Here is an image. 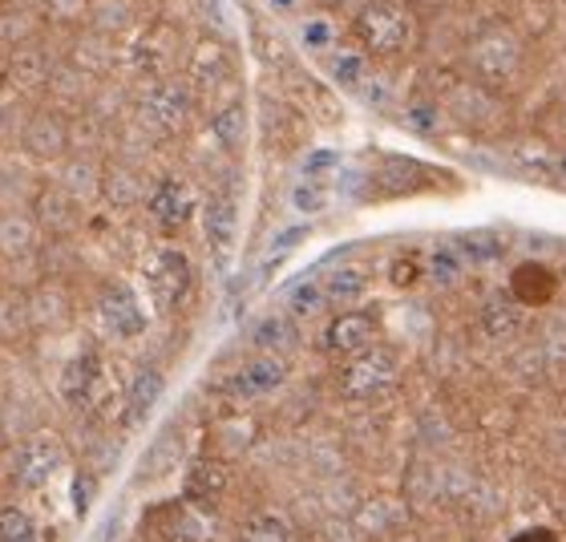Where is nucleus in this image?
<instances>
[{
	"instance_id": "f257e3e1",
	"label": "nucleus",
	"mask_w": 566,
	"mask_h": 542,
	"mask_svg": "<svg viewBox=\"0 0 566 542\" xmlns=\"http://www.w3.org/2000/svg\"><path fill=\"white\" fill-rule=\"evenodd\" d=\"M353 37L365 58H405L409 49L417 45L421 37V24H417L413 9L401 4V0H373L353 17Z\"/></svg>"
},
{
	"instance_id": "f03ea898",
	"label": "nucleus",
	"mask_w": 566,
	"mask_h": 542,
	"mask_svg": "<svg viewBox=\"0 0 566 542\" xmlns=\"http://www.w3.org/2000/svg\"><path fill=\"white\" fill-rule=\"evenodd\" d=\"M522 58H526L522 37L502 21L482 24V29L470 37V45H465V65H470L473 82L490 85V90H502V85L518 82Z\"/></svg>"
},
{
	"instance_id": "7ed1b4c3",
	"label": "nucleus",
	"mask_w": 566,
	"mask_h": 542,
	"mask_svg": "<svg viewBox=\"0 0 566 542\" xmlns=\"http://www.w3.org/2000/svg\"><path fill=\"white\" fill-rule=\"evenodd\" d=\"M142 283H146V295L154 300L158 312H175L190 295V283H195V268H190L187 251L154 248L142 260Z\"/></svg>"
},
{
	"instance_id": "20e7f679",
	"label": "nucleus",
	"mask_w": 566,
	"mask_h": 542,
	"mask_svg": "<svg viewBox=\"0 0 566 542\" xmlns=\"http://www.w3.org/2000/svg\"><path fill=\"white\" fill-rule=\"evenodd\" d=\"M397 377H401V356L392 353V348L373 344L368 353L344 361V368L336 373V385H340L344 397L365 402V397H380V393H389L392 385H397Z\"/></svg>"
},
{
	"instance_id": "39448f33",
	"label": "nucleus",
	"mask_w": 566,
	"mask_h": 542,
	"mask_svg": "<svg viewBox=\"0 0 566 542\" xmlns=\"http://www.w3.org/2000/svg\"><path fill=\"white\" fill-rule=\"evenodd\" d=\"M65 466V446L57 434H33L17 449L12 458V486L21 490H41L45 482H53Z\"/></svg>"
},
{
	"instance_id": "423d86ee",
	"label": "nucleus",
	"mask_w": 566,
	"mask_h": 542,
	"mask_svg": "<svg viewBox=\"0 0 566 542\" xmlns=\"http://www.w3.org/2000/svg\"><path fill=\"white\" fill-rule=\"evenodd\" d=\"M373 344H377V320L365 316V312H340L324 329V353L340 356V361H353V356L368 353Z\"/></svg>"
},
{
	"instance_id": "0eeeda50",
	"label": "nucleus",
	"mask_w": 566,
	"mask_h": 542,
	"mask_svg": "<svg viewBox=\"0 0 566 542\" xmlns=\"http://www.w3.org/2000/svg\"><path fill=\"white\" fill-rule=\"evenodd\" d=\"M283 381H287V361L275 353H263L255 361H248V365H239L231 373V381H227V389L243 397V402H260V397H272Z\"/></svg>"
},
{
	"instance_id": "6e6552de",
	"label": "nucleus",
	"mask_w": 566,
	"mask_h": 542,
	"mask_svg": "<svg viewBox=\"0 0 566 542\" xmlns=\"http://www.w3.org/2000/svg\"><path fill=\"white\" fill-rule=\"evenodd\" d=\"M102 385H106V365L97 353H77L70 365L61 368V397L70 409H90Z\"/></svg>"
},
{
	"instance_id": "1a4fd4ad",
	"label": "nucleus",
	"mask_w": 566,
	"mask_h": 542,
	"mask_svg": "<svg viewBox=\"0 0 566 542\" xmlns=\"http://www.w3.org/2000/svg\"><path fill=\"white\" fill-rule=\"evenodd\" d=\"M97 320H102V329L109 336H118V341H134L142 336L146 329V312H142L138 295L130 288H106L102 300H97Z\"/></svg>"
},
{
	"instance_id": "9d476101",
	"label": "nucleus",
	"mask_w": 566,
	"mask_h": 542,
	"mask_svg": "<svg viewBox=\"0 0 566 542\" xmlns=\"http://www.w3.org/2000/svg\"><path fill=\"white\" fill-rule=\"evenodd\" d=\"M187 114H190V94H187V85H178V82H158L142 97V118L150 122L158 134L178 131V126L187 122Z\"/></svg>"
},
{
	"instance_id": "9b49d317",
	"label": "nucleus",
	"mask_w": 566,
	"mask_h": 542,
	"mask_svg": "<svg viewBox=\"0 0 566 542\" xmlns=\"http://www.w3.org/2000/svg\"><path fill=\"white\" fill-rule=\"evenodd\" d=\"M146 211H150V219L158 227L175 231V227L190 223V215H195V190H190L182 178H163V183L150 190Z\"/></svg>"
},
{
	"instance_id": "f8f14e48",
	"label": "nucleus",
	"mask_w": 566,
	"mask_h": 542,
	"mask_svg": "<svg viewBox=\"0 0 566 542\" xmlns=\"http://www.w3.org/2000/svg\"><path fill=\"white\" fill-rule=\"evenodd\" d=\"M202 231H207V243L214 251H227L235 243V231H239V207H235V195H211V199L202 202Z\"/></svg>"
},
{
	"instance_id": "ddd939ff",
	"label": "nucleus",
	"mask_w": 566,
	"mask_h": 542,
	"mask_svg": "<svg viewBox=\"0 0 566 542\" xmlns=\"http://www.w3.org/2000/svg\"><path fill=\"white\" fill-rule=\"evenodd\" d=\"M227 470L219 466V461H202V466H195L187 478V498L195 502L199 510H214L219 502H223L227 494Z\"/></svg>"
},
{
	"instance_id": "4468645a",
	"label": "nucleus",
	"mask_w": 566,
	"mask_h": 542,
	"mask_svg": "<svg viewBox=\"0 0 566 542\" xmlns=\"http://www.w3.org/2000/svg\"><path fill=\"white\" fill-rule=\"evenodd\" d=\"M522 324H526V312H522L518 300H510V295H497L490 304L482 308V332L485 336H494V341H510V336H518Z\"/></svg>"
},
{
	"instance_id": "2eb2a0df",
	"label": "nucleus",
	"mask_w": 566,
	"mask_h": 542,
	"mask_svg": "<svg viewBox=\"0 0 566 542\" xmlns=\"http://www.w3.org/2000/svg\"><path fill=\"white\" fill-rule=\"evenodd\" d=\"M328 77L348 94H365V85L373 82V65L360 49H344V53H332L328 58Z\"/></svg>"
},
{
	"instance_id": "dca6fc26",
	"label": "nucleus",
	"mask_w": 566,
	"mask_h": 542,
	"mask_svg": "<svg viewBox=\"0 0 566 542\" xmlns=\"http://www.w3.org/2000/svg\"><path fill=\"white\" fill-rule=\"evenodd\" d=\"M368 283H373V271L365 263H340L319 280V288L328 300H360L368 292Z\"/></svg>"
},
{
	"instance_id": "f3484780",
	"label": "nucleus",
	"mask_w": 566,
	"mask_h": 542,
	"mask_svg": "<svg viewBox=\"0 0 566 542\" xmlns=\"http://www.w3.org/2000/svg\"><path fill=\"white\" fill-rule=\"evenodd\" d=\"M211 138L223 150H239L248 142V106L243 102H227L211 114Z\"/></svg>"
},
{
	"instance_id": "a211bd4d",
	"label": "nucleus",
	"mask_w": 566,
	"mask_h": 542,
	"mask_svg": "<svg viewBox=\"0 0 566 542\" xmlns=\"http://www.w3.org/2000/svg\"><path fill=\"white\" fill-rule=\"evenodd\" d=\"M251 344L260 348V353H275L283 356L287 348H295V324L287 316H263L255 329H251Z\"/></svg>"
},
{
	"instance_id": "6ab92c4d",
	"label": "nucleus",
	"mask_w": 566,
	"mask_h": 542,
	"mask_svg": "<svg viewBox=\"0 0 566 542\" xmlns=\"http://www.w3.org/2000/svg\"><path fill=\"white\" fill-rule=\"evenodd\" d=\"M453 248L465 263H494L506 256V239L497 231H465V236L453 239Z\"/></svg>"
},
{
	"instance_id": "aec40b11",
	"label": "nucleus",
	"mask_w": 566,
	"mask_h": 542,
	"mask_svg": "<svg viewBox=\"0 0 566 542\" xmlns=\"http://www.w3.org/2000/svg\"><path fill=\"white\" fill-rule=\"evenodd\" d=\"M465 268H470V263L461 260L453 243H437V248L429 251V260H424V268H421V271L437 283V288H453V283H461Z\"/></svg>"
},
{
	"instance_id": "412c9836",
	"label": "nucleus",
	"mask_w": 566,
	"mask_h": 542,
	"mask_svg": "<svg viewBox=\"0 0 566 542\" xmlns=\"http://www.w3.org/2000/svg\"><path fill=\"white\" fill-rule=\"evenodd\" d=\"M235 542H295V534L283 514L260 510V514H251V519L243 522V531H239Z\"/></svg>"
},
{
	"instance_id": "4be33fe9",
	"label": "nucleus",
	"mask_w": 566,
	"mask_h": 542,
	"mask_svg": "<svg viewBox=\"0 0 566 542\" xmlns=\"http://www.w3.org/2000/svg\"><path fill=\"white\" fill-rule=\"evenodd\" d=\"M514 295L526 300V304H546V300L555 295V275L546 268L526 263V268H518V275H514Z\"/></svg>"
},
{
	"instance_id": "5701e85b",
	"label": "nucleus",
	"mask_w": 566,
	"mask_h": 542,
	"mask_svg": "<svg viewBox=\"0 0 566 542\" xmlns=\"http://www.w3.org/2000/svg\"><path fill=\"white\" fill-rule=\"evenodd\" d=\"M0 542H41V522L24 507H0Z\"/></svg>"
},
{
	"instance_id": "b1692460",
	"label": "nucleus",
	"mask_w": 566,
	"mask_h": 542,
	"mask_svg": "<svg viewBox=\"0 0 566 542\" xmlns=\"http://www.w3.org/2000/svg\"><path fill=\"white\" fill-rule=\"evenodd\" d=\"M324 304H328V295H324V288H319V280H295L292 288H287V312L292 316H316V312H324Z\"/></svg>"
},
{
	"instance_id": "393cba45",
	"label": "nucleus",
	"mask_w": 566,
	"mask_h": 542,
	"mask_svg": "<svg viewBox=\"0 0 566 542\" xmlns=\"http://www.w3.org/2000/svg\"><path fill=\"white\" fill-rule=\"evenodd\" d=\"M158 393H163V373H158V368H146V373H142V377L134 381L130 405H126V421H138L142 413H146L154 402H158Z\"/></svg>"
},
{
	"instance_id": "a878e982",
	"label": "nucleus",
	"mask_w": 566,
	"mask_h": 542,
	"mask_svg": "<svg viewBox=\"0 0 566 542\" xmlns=\"http://www.w3.org/2000/svg\"><path fill=\"white\" fill-rule=\"evenodd\" d=\"M227 73H231V65H227L223 49L202 45L199 58H195V82H199L202 90H214L219 82H227Z\"/></svg>"
},
{
	"instance_id": "bb28decb",
	"label": "nucleus",
	"mask_w": 566,
	"mask_h": 542,
	"mask_svg": "<svg viewBox=\"0 0 566 542\" xmlns=\"http://www.w3.org/2000/svg\"><path fill=\"white\" fill-rule=\"evenodd\" d=\"M300 41H304V49H312V53H328L332 41H336V24H332L328 17H307L304 29H300Z\"/></svg>"
},
{
	"instance_id": "cd10ccee",
	"label": "nucleus",
	"mask_w": 566,
	"mask_h": 542,
	"mask_svg": "<svg viewBox=\"0 0 566 542\" xmlns=\"http://www.w3.org/2000/svg\"><path fill=\"white\" fill-rule=\"evenodd\" d=\"M170 527H175L178 542H207L211 539V527H207V514H202V510H182Z\"/></svg>"
},
{
	"instance_id": "c85d7f7f",
	"label": "nucleus",
	"mask_w": 566,
	"mask_h": 542,
	"mask_svg": "<svg viewBox=\"0 0 566 542\" xmlns=\"http://www.w3.org/2000/svg\"><path fill=\"white\" fill-rule=\"evenodd\" d=\"M292 202H295V211L316 215V211H324V207H328V190L319 187V183H300V187H295V195H292Z\"/></svg>"
},
{
	"instance_id": "c756f323",
	"label": "nucleus",
	"mask_w": 566,
	"mask_h": 542,
	"mask_svg": "<svg viewBox=\"0 0 566 542\" xmlns=\"http://www.w3.org/2000/svg\"><path fill=\"white\" fill-rule=\"evenodd\" d=\"M389 275H392V283H397V288H409V283H417V275H421V263H417L413 251H409V256H397Z\"/></svg>"
},
{
	"instance_id": "7c9ffc66",
	"label": "nucleus",
	"mask_w": 566,
	"mask_h": 542,
	"mask_svg": "<svg viewBox=\"0 0 566 542\" xmlns=\"http://www.w3.org/2000/svg\"><path fill=\"white\" fill-rule=\"evenodd\" d=\"M300 239H304V227H295V231H283L280 243H272V256H275V260H280L283 251H292L295 243H300Z\"/></svg>"
},
{
	"instance_id": "2f4dec72",
	"label": "nucleus",
	"mask_w": 566,
	"mask_h": 542,
	"mask_svg": "<svg viewBox=\"0 0 566 542\" xmlns=\"http://www.w3.org/2000/svg\"><path fill=\"white\" fill-rule=\"evenodd\" d=\"M514 542H558L555 531H543V527H534V531H522Z\"/></svg>"
},
{
	"instance_id": "473e14b6",
	"label": "nucleus",
	"mask_w": 566,
	"mask_h": 542,
	"mask_svg": "<svg viewBox=\"0 0 566 542\" xmlns=\"http://www.w3.org/2000/svg\"><path fill=\"white\" fill-rule=\"evenodd\" d=\"M275 9H283V12H292V9H300V0H272Z\"/></svg>"
},
{
	"instance_id": "72a5a7b5",
	"label": "nucleus",
	"mask_w": 566,
	"mask_h": 542,
	"mask_svg": "<svg viewBox=\"0 0 566 542\" xmlns=\"http://www.w3.org/2000/svg\"><path fill=\"white\" fill-rule=\"evenodd\" d=\"M332 4H344V0H332Z\"/></svg>"
},
{
	"instance_id": "f704fd0d",
	"label": "nucleus",
	"mask_w": 566,
	"mask_h": 542,
	"mask_svg": "<svg viewBox=\"0 0 566 542\" xmlns=\"http://www.w3.org/2000/svg\"><path fill=\"white\" fill-rule=\"evenodd\" d=\"M563 275H566V268H563Z\"/></svg>"
}]
</instances>
